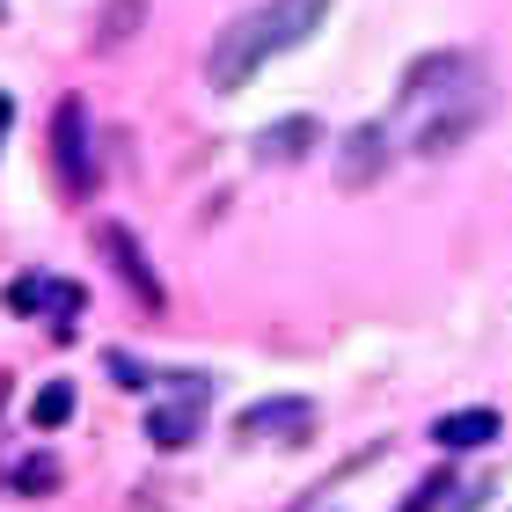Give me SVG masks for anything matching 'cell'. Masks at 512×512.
Segmentation results:
<instances>
[{
    "label": "cell",
    "mask_w": 512,
    "mask_h": 512,
    "mask_svg": "<svg viewBox=\"0 0 512 512\" xmlns=\"http://www.w3.org/2000/svg\"><path fill=\"white\" fill-rule=\"evenodd\" d=\"M483 103H491L483 96V74H476V59H461V52L417 59L403 96H395V110L410 118V147L417 154H447L454 139H469L476 118H483Z\"/></svg>",
    "instance_id": "cell-1"
},
{
    "label": "cell",
    "mask_w": 512,
    "mask_h": 512,
    "mask_svg": "<svg viewBox=\"0 0 512 512\" xmlns=\"http://www.w3.org/2000/svg\"><path fill=\"white\" fill-rule=\"evenodd\" d=\"M330 15V0H264V8H249V15H235L227 30L213 37V59H205V81L213 88H242L264 59H278V52H293L300 37L315 30V22Z\"/></svg>",
    "instance_id": "cell-2"
},
{
    "label": "cell",
    "mask_w": 512,
    "mask_h": 512,
    "mask_svg": "<svg viewBox=\"0 0 512 512\" xmlns=\"http://www.w3.org/2000/svg\"><path fill=\"white\" fill-rule=\"evenodd\" d=\"M52 169H59V191L74 198V205L96 191V147H88V110H81V96H66L52 110Z\"/></svg>",
    "instance_id": "cell-3"
},
{
    "label": "cell",
    "mask_w": 512,
    "mask_h": 512,
    "mask_svg": "<svg viewBox=\"0 0 512 512\" xmlns=\"http://www.w3.org/2000/svg\"><path fill=\"white\" fill-rule=\"evenodd\" d=\"M96 242H103V256H110V264H118V278L132 286V300H139V308H147V315H161V308H169V293H161V278H154V264H147V249H139V235H132V227H118V220H110V227H96Z\"/></svg>",
    "instance_id": "cell-4"
},
{
    "label": "cell",
    "mask_w": 512,
    "mask_h": 512,
    "mask_svg": "<svg viewBox=\"0 0 512 512\" xmlns=\"http://www.w3.org/2000/svg\"><path fill=\"white\" fill-rule=\"evenodd\" d=\"M198 425H205V381L176 374V395L154 403V417H147V439H154V447H191Z\"/></svg>",
    "instance_id": "cell-5"
},
{
    "label": "cell",
    "mask_w": 512,
    "mask_h": 512,
    "mask_svg": "<svg viewBox=\"0 0 512 512\" xmlns=\"http://www.w3.org/2000/svg\"><path fill=\"white\" fill-rule=\"evenodd\" d=\"M381 161H388V132H381V125H359L352 147H344V169H337L344 191H366V183L381 176Z\"/></svg>",
    "instance_id": "cell-6"
},
{
    "label": "cell",
    "mask_w": 512,
    "mask_h": 512,
    "mask_svg": "<svg viewBox=\"0 0 512 512\" xmlns=\"http://www.w3.org/2000/svg\"><path fill=\"white\" fill-rule=\"evenodd\" d=\"M505 425H498V410H454V417H439V425H432V439H439V447H491V439H498Z\"/></svg>",
    "instance_id": "cell-7"
},
{
    "label": "cell",
    "mask_w": 512,
    "mask_h": 512,
    "mask_svg": "<svg viewBox=\"0 0 512 512\" xmlns=\"http://www.w3.org/2000/svg\"><path fill=\"white\" fill-rule=\"evenodd\" d=\"M315 425V403H256V410H242V439H256V432H308Z\"/></svg>",
    "instance_id": "cell-8"
},
{
    "label": "cell",
    "mask_w": 512,
    "mask_h": 512,
    "mask_svg": "<svg viewBox=\"0 0 512 512\" xmlns=\"http://www.w3.org/2000/svg\"><path fill=\"white\" fill-rule=\"evenodd\" d=\"M315 147V118H286V125H271L264 139H256V154L264 161H300Z\"/></svg>",
    "instance_id": "cell-9"
},
{
    "label": "cell",
    "mask_w": 512,
    "mask_h": 512,
    "mask_svg": "<svg viewBox=\"0 0 512 512\" xmlns=\"http://www.w3.org/2000/svg\"><path fill=\"white\" fill-rule=\"evenodd\" d=\"M66 417H74V381H44L37 403H30V425H37V432H59Z\"/></svg>",
    "instance_id": "cell-10"
},
{
    "label": "cell",
    "mask_w": 512,
    "mask_h": 512,
    "mask_svg": "<svg viewBox=\"0 0 512 512\" xmlns=\"http://www.w3.org/2000/svg\"><path fill=\"white\" fill-rule=\"evenodd\" d=\"M15 491H22V498H44V491H59V461H52V454H30V461L15 469Z\"/></svg>",
    "instance_id": "cell-11"
},
{
    "label": "cell",
    "mask_w": 512,
    "mask_h": 512,
    "mask_svg": "<svg viewBox=\"0 0 512 512\" xmlns=\"http://www.w3.org/2000/svg\"><path fill=\"white\" fill-rule=\"evenodd\" d=\"M81 300H88V293L74 286V278H52V300H44V315H59V322H52V330H59V337H66V330H74V315H81Z\"/></svg>",
    "instance_id": "cell-12"
},
{
    "label": "cell",
    "mask_w": 512,
    "mask_h": 512,
    "mask_svg": "<svg viewBox=\"0 0 512 512\" xmlns=\"http://www.w3.org/2000/svg\"><path fill=\"white\" fill-rule=\"evenodd\" d=\"M44 300H52V278H15V286H8L15 315H44Z\"/></svg>",
    "instance_id": "cell-13"
},
{
    "label": "cell",
    "mask_w": 512,
    "mask_h": 512,
    "mask_svg": "<svg viewBox=\"0 0 512 512\" xmlns=\"http://www.w3.org/2000/svg\"><path fill=\"white\" fill-rule=\"evenodd\" d=\"M132 22H139V0H110V15H103V44L132 37Z\"/></svg>",
    "instance_id": "cell-14"
},
{
    "label": "cell",
    "mask_w": 512,
    "mask_h": 512,
    "mask_svg": "<svg viewBox=\"0 0 512 512\" xmlns=\"http://www.w3.org/2000/svg\"><path fill=\"white\" fill-rule=\"evenodd\" d=\"M110 374H118V388H147V374H139V359H125V352H110Z\"/></svg>",
    "instance_id": "cell-15"
},
{
    "label": "cell",
    "mask_w": 512,
    "mask_h": 512,
    "mask_svg": "<svg viewBox=\"0 0 512 512\" xmlns=\"http://www.w3.org/2000/svg\"><path fill=\"white\" fill-rule=\"evenodd\" d=\"M8 118H15V103H8V96H0V139H8Z\"/></svg>",
    "instance_id": "cell-16"
},
{
    "label": "cell",
    "mask_w": 512,
    "mask_h": 512,
    "mask_svg": "<svg viewBox=\"0 0 512 512\" xmlns=\"http://www.w3.org/2000/svg\"><path fill=\"white\" fill-rule=\"evenodd\" d=\"M0 15H8V0H0Z\"/></svg>",
    "instance_id": "cell-17"
}]
</instances>
